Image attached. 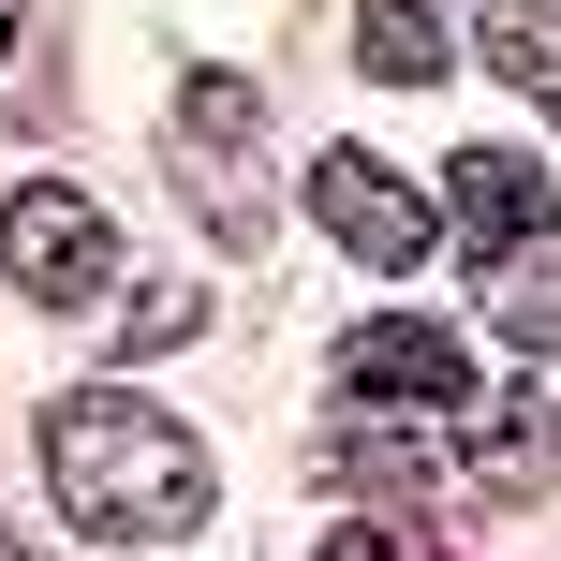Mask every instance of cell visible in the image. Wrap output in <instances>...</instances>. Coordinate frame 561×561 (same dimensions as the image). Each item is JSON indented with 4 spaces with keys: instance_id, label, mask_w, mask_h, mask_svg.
<instances>
[{
    "instance_id": "cell-11",
    "label": "cell",
    "mask_w": 561,
    "mask_h": 561,
    "mask_svg": "<svg viewBox=\"0 0 561 561\" xmlns=\"http://www.w3.org/2000/svg\"><path fill=\"white\" fill-rule=\"evenodd\" d=\"M45 104V0H0V118Z\"/></svg>"
},
{
    "instance_id": "cell-4",
    "label": "cell",
    "mask_w": 561,
    "mask_h": 561,
    "mask_svg": "<svg viewBox=\"0 0 561 561\" xmlns=\"http://www.w3.org/2000/svg\"><path fill=\"white\" fill-rule=\"evenodd\" d=\"M310 222H325V237H340L355 266H385V280H399V266H428L444 207H428L414 178L385 163V148H325V163H310Z\"/></svg>"
},
{
    "instance_id": "cell-13",
    "label": "cell",
    "mask_w": 561,
    "mask_h": 561,
    "mask_svg": "<svg viewBox=\"0 0 561 561\" xmlns=\"http://www.w3.org/2000/svg\"><path fill=\"white\" fill-rule=\"evenodd\" d=\"M325 561H458V547L414 533V517H325Z\"/></svg>"
},
{
    "instance_id": "cell-12",
    "label": "cell",
    "mask_w": 561,
    "mask_h": 561,
    "mask_svg": "<svg viewBox=\"0 0 561 561\" xmlns=\"http://www.w3.org/2000/svg\"><path fill=\"white\" fill-rule=\"evenodd\" d=\"M488 325H503V340H533V355H561V280H547V266H503Z\"/></svg>"
},
{
    "instance_id": "cell-7",
    "label": "cell",
    "mask_w": 561,
    "mask_h": 561,
    "mask_svg": "<svg viewBox=\"0 0 561 561\" xmlns=\"http://www.w3.org/2000/svg\"><path fill=\"white\" fill-rule=\"evenodd\" d=\"M458 237H473V252H533V237L561 222V178L533 163V148H458Z\"/></svg>"
},
{
    "instance_id": "cell-6",
    "label": "cell",
    "mask_w": 561,
    "mask_h": 561,
    "mask_svg": "<svg viewBox=\"0 0 561 561\" xmlns=\"http://www.w3.org/2000/svg\"><path fill=\"white\" fill-rule=\"evenodd\" d=\"M444 473L488 488V503H533L561 473V385H517V399H473V414L444 428Z\"/></svg>"
},
{
    "instance_id": "cell-5",
    "label": "cell",
    "mask_w": 561,
    "mask_h": 561,
    "mask_svg": "<svg viewBox=\"0 0 561 561\" xmlns=\"http://www.w3.org/2000/svg\"><path fill=\"white\" fill-rule=\"evenodd\" d=\"M252 134H266V89L252 75H193V89H178V193H193L222 237H252V178H237Z\"/></svg>"
},
{
    "instance_id": "cell-10",
    "label": "cell",
    "mask_w": 561,
    "mask_h": 561,
    "mask_svg": "<svg viewBox=\"0 0 561 561\" xmlns=\"http://www.w3.org/2000/svg\"><path fill=\"white\" fill-rule=\"evenodd\" d=\"M488 75L533 89V104L561 118V0H503V15H488Z\"/></svg>"
},
{
    "instance_id": "cell-1",
    "label": "cell",
    "mask_w": 561,
    "mask_h": 561,
    "mask_svg": "<svg viewBox=\"0 0 561 561\" xmlns=\"http://www.w3.org/2000/svg\"><path fill=\"white\" fill-rule=\"evenodd\" d=\"M45 488H59V517H75V533L163 547V533H193V517L222 503V458H207L163 399L75 385V399H45Z\"/></svg>"
},
{
    "instance_id": "cell-9",
    "label": "cell",
    "mask_w": 561,
    "mask_h": 561,
    "mask_svg": "<svg viewBox=\"0 0 561 561\" xmlns=\"http://www.w3.org/2000/svg\"><path fill=\"white\" fill-rule=\"evenodd\" d=\"M355 59L385 89H428L444 75V15H428V0H355Z\"/></svg>"
},
{
    "instance_id": "cell-3",
    "label": "cell",
    "mask_w": 561,
    "mask_h": 561,
    "mask_svg": "<svg viewBox=\"0 0 561 561\" xmlns=\"http://www.w3.org/2000/svg\"><path fill=\"white\" fill-rule=\"evenodd\" d=\"M340 399H369V414H473L488 369L458 325H428V310H385V325L340 340Z\"/></svg>"
},
{
    "instance_id": "cell-14",
    "label": "cell",
    "mask_w": 561,
    "mask_h": 561,
    "mask_svg": "<svg viewBox=\"0 0 561 561\" xmlns=\"http://www.w3.org/2000/svg\"><path fill=\"white\" fill-rule=\"evenodd\" d=\"M193 325H207V296H193V280H148V296H134V325H118V340L148 355V340H193Z\"/></svg>"
},
{
    "instance_id": "cell-15",
    "label": "cell",
    "mask_w": 561,
    "mask_h": 561,
    "mask_svg": "<svg viewBox=\"0 0 561 561\" xmlns=\"http://www.w3.org/2000/svg\"><path fill=\"white\" fill-rule=\"evenodd\" d=\"M0 561H45V547H15V533H0Z\"/></svg>"
},
{
    "instance_id": "cell-8",
    "label": "cell",
    "mask_w": 561,
    "mask_h": 561,
    "mask_svg": "<svg viewBox=\"0 0 561 561\" xmlns=\"http://www.w3.org/2000/svg\"><path fill=\"white\" fill-rule=\"evenodd\" d=\"M444 428L458 414H355V428H325V488H369V503L444 488Z\"/></svg>"
},
{
    "instance_id": "cell-2",
    "label": "cell",
    "mask_w": 561,
    "mask_h": 561,
    "mask_svg": "<svg viewBox=\"0 0 561 561\" xmlns=\"http://www.w3.org/2000/svg\"><path fill=\"white\" fill-rule=\"evenodd\" d=\"M0 280L45 296V310H89L118 280V222L75 193V178H15V193H0Z\"/></svg>"
}]
</instances>
